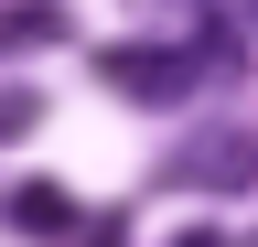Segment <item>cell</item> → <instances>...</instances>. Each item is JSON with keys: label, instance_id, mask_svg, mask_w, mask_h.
Listing matches in <instances>:
<instances>
[{"label": "cell", "instance_id": "cell-1", "mask_svg": "<svg viewBox=\"0 0 258 247\" xmlns=\"http://www.w3.org/2000/svg\"><path fill=\"white\" fill-rule=\"evenodd\" d=\"M205 65H215L205 43H194V54H151V43H108V54H97V75H108L118 97H151V108L194 97V86H205Z\"/></svg>", "mask_w": 258, "mask_h": 247}, {"label": "cell", "instance_id": "cell-2", "mask_svg": "<svg viewBox=\"0 0 258 247\" xmlns=\"http://www.w3.org/2000/svg\"><path fill=\"white\" fill-rule=\"evenodd\" d=\"M172 183H226V194H237V183H258V140H247V129L183 140V150H172Z\"/></svg>", "mask_w": 258, "mask_h": 247}, {"label": "cell", "instance_id": "cell-3", "mask_svg": "<svg viewBox=\"0 0 258 247\" xmlns=\"http://www.w3.org/2000/svg\"><path fill=\"white\" fill-rule=\"evenodd\" d=\"M11 236L64 247V236H76V194H64V183H22V194H11Z\"/></svg>", "mask_w": 258, "mask_h": 247}, {"label": "cell", "instance_id": "cell-4", "mask_svg": "<svg viewBox=\"0 0 258 247\" xmlns=\"http://www.w3.org/2000/svg\"><path fill=\"white\" fill-rule=\"evenodd\" d=\"M64 33V0H0V65H11V54H43Z\"/></svg>", "mask_w": 258, "mask_h": 247}, {"label": "cell", "instance_id": "cell-5", "mask_svg": "<svg viewBox=\"0 0 258 247\" xmlns=\"http://www.w3.org/2000/svg\"><path fill=\"white\" fill-rule=\"evenodd\" d=\"M32 118H43V97H32V86H0V140H22Z\"/></svg>", "mask_w": 258, "mask_h": 247}, {"label": "cell", "instance_id": "cell-6", "mask_svg": "<svg viewBox=\"0 0 258 247\" xmlns=\"http://www.w3.org/2000/svg\"><path fill=\"white\" fill-rule=\"evenodd\" d=\"M172 247H237V236H226V226H183Z\"/></svg>", "mask_w": 258, "mask_h": 247}, {"label": "cell", "instance_id": "cell-7", "mask_svg": "<svg viewBox=\"0 0 258 247\" xmlns=\"http://www.w3.org/2000/svg\"><path fill=\"white\" fill-rule=\"evenodd\" d=\"M247 22H258V0H247Z\"/></svg>", "mask_w": 258, "mask_h": 247}, {"label": "cell", "instance_id": "cell-8", "mask_svg": "<svg viewBox=\"0 0 258 247\" xmlns=\"http://www.w3.org/2000/svg\"><path fill=\"white\" fill-rule=\"evenodd\" d=\"M247 247H258V236H247Z\"/></svg>", "mask_w": 258, "mask_h": 247}]
</instances>
